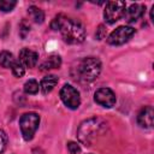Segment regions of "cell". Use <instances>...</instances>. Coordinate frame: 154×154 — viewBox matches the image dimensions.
I'll list each match as a JSON object with an SVG mask.
<instances>
[{
	"mask_svg": "<svg viewBox=\"0 0 154 154\" xmlns=\"http://www.w3.org/2000/svg\"><path fill=\"white\" fill-rule=\"evenodd\" d=\"M16 63V58L13 57V54L11 52L7 51H1L0 52V65L5 69H10L13 66V64Z\"/></svg>",
	"mask_w": 154,
	"mask_h": 154,
	"instance_id": "cell-15",
	"label": "cell"
},
{
	"mask_svg": "<svg viewBox=\"0 0 154 154\" xmlns=\"http://www.w3.org/2000/svg\"><path fill=\"white\" fill-rule=\"evenodd\" d=\"M144 10L146 7L143 5H140V4H132L128 7V10H125L124 12V18L128 23H134L136 20H138L143 13H144Z\"/></svg>",
	"mask_w": 154,
	"mask_h": 154,
	"instance_id": "cell-11",
	"label": "cell"
},
{
	"mask_svg": "<svg viewBox=\"0 0 154 154\" xmlns=\"http://www.w3.org/2000/svg\"><path fill=\"white\" fill-rule=\"evenodd\" d=\"M134 35H135V29L132 26L122 25V26H118L116 30H113L108 35L107 43L112 46H120L128 42Z\"/></svg>",
	"mask_w": 154,
	"mask_h": 154,
	"instance_id": "cell-6",
	"label": "cell"
},
{
	"mask_svg": "<svg viewBox=\"0 0 154 154\" xmlns=\"http://www.w3.org/2000/svg\"><path fill=\"white\" fill-rule=\"evenodd\" d=\"M57 83H58V77L57 76H54V75H47V76H45L42 78V81L40 83V89H41V91L43 94H48V93H51L54 89V87L57 85Z\"/></svg>",
	"mask_w": 154,
	"mask_h": 154,
	"instance_id": "cell-13",
	"label": "cell"
},
{
	"mask_svg": "<svg viewBox=\"0 0 154 154\" xmlns=\"http://www.w3.org/2000/svg\"><path fill=\"white\" fill-rule=\"evenodd\" d=\"M153 118H154V109L152 106L143 107L137 114V123L141 128L150 129L153 128Z\"/></svg>",
	"mask_w": 154,
	"mask_h": 154,
	"instance_id": "cell-9",
	"label": "cell"
},
{
	"mask_svg": "<svg viewBox=\"0 0 154 154\" xmlns=\"http://www.w3.org/2000/svg\"><path fill=\"white\" fill-rule=\"evenodd\" d=\"M12 69V73H13V76H16V77H23L24 76V73H25V67L23 66V64L19 61V60H16V63L13 64V66L11 67Z\"/></svg>",
	"mask_w": 154,
	"mask_h": 154,
	"instance_id": "cell-17",
	"label": "cell"
},
{
	"mask_svg": "<svg viewBox=\"0 0 154 154\" xmlns=\"http://www.w3.org/2000/svg\"><path fill=\"white\" fill-rule=\"evenodd\" d=\"M90 154H91V153H90Z\"/></svg>",
	"mask_w": 154,
	"mask_h": 154,
	"instance_id": "cell-23",
	"label": "cell"
},
{
	"mask_svg": "<svg viewBox=\"0 0 154 154\" xmlns=\"http://www.w3.org/2000/svg\"><path fill=\"white\" fill-rule=\"evenodd\" d=\"M16 5H17V1H14V0H1L0 1V11L10 12L14 8Z\"/></svg>",
	"mask_w": 154,
	"mask_h": 154,
	"instance_id": "cell-18",
	"label": "cell"
},
{
	"mask_svg": "<svg viewBox=\"0 0 154 154\" xmlns=\"http://www.w3.org/2000/svg\"><path fill=\"white\" fill-rule=\"evenodd\" d=\"M100 72L101 61L95 57H87L82 59L76 67L77 79L82 82H93L99 77Z\"/></svg>",
	"mask_w": 154,
	"mask_h": 154,
	"instance_id": "cell-3",
	"label": "cell"
},
{
	"mask_svg": "<svg viewBox=\"0 0 154 154\" xmlns=\"http://www.w3.org/2000/svg\"><path fill=\"white\" fill-rule=\"evenodd\" d=\"M60 99L70 109H77L81 105V96L78 90L70 84H65L60 89Z\"/></svg>",
	"mask_w": 154,
	"mask_h": 154,
	"instance_id": "cell-7",
	"label": "cell"
},
{
	"mask_svg": "<svg viewBox=\"0 0 154 154\" xmlns=\"http://www.w3.org/2000/svg\"><path fill=\"white\" fill-rule=\"evenodd\" d=\"M125 2L120 1V0H116V1H109L106 4L105 11H103V18L106 20V23L108 24H113L117 20H119L125 12Z\"/></svg>",
	"mask_w": 154,
	"mask_h": 154,
	"instance_id": "cell-5",
	"label": "cell"
},
{
	"mask_svg": "<svg viewBox=\"0 0 154 154\" xmlns=\"http://www.w3.org/2000/svg\"><path fill=\"white\" fill-rule=\"evenodd\" d=\"M40 125V116L35 112H28L24 113L19 119V128L22 136L25 141L32 140L36 130Z\"/></svg>",
	"mask_w": 154,
	"mask_h": 154,
	"instance_id": "cell-4",
	"label": "cell"
},
{
	"mask_svg": "<svg viewBox=\"0 0 154 154\" xmlns=\"http://www.w3.org/2000/svg\"><path fill=\"white\" fill-rule=\"evenodd\" d=\"M107 123L101 118H89L81 123L77 130V137L81 143L84 146H91V143L96 140L99 135H101L106 130Z\"/></svg>",
	"mask_w": 154,
	"mask_h": 154,
	"instance_id": "cell-2",
	"label": "cell"
},
{
	"mask_svg": "<svg viewBox=\"0 0 154 154\" xmlns=\"http://www.w3.org/2000/svg\"><path fill=\"white\" fill-rule=\"evenodd\" d=\"M38 89H40V85H38V82L36 79H29L24 83V91L29 95L37 94Z\"/></svg>",
	"mask_w": 154,
	"mask_h": 154,
	"instance_id": "cell-16",
	"label": "cell"
},
{
	"mask_svg": "<svg viewBox=\"0 0 154 154\" xmlns=\"http://www.w3.org/2000/svg\"><path fill=\"white\" fill-rule=\"evenodd\" d=\"M28 14H29V17L32 19V22H35V23H38V24H41V23H43V20H45V13H43V11L41 10V8H38L37 6H29V8H28Z\"/></svg>",
	"mask_w": 154,
	"mask_h": 154,
	"instance_id": "cell-14",
	"label": "cell"
},
{
	"mask_svg": "<svg viewBox=\"0 0 154 154\" xmlns=\"http://www.w3.org/2000/svg\"><path fill=\"white\" fill-rule=\"evenodd\" d=\"M94 100L96 103H99L102 107L111 108L116 105V94L109 88H100L94 94Z\"/></svg>",
	"mask_w": 154,
	"mask_h": 154,
	"instance_id": "cell-8",
	"label": "cell"
},
{
	"mask_svg": "<svg viewBox=\"0 0 154 154\" xmlns=\"http://www.w3.org/2000/svg\"><path fill=\"white\" fill-rule=\"evenodd\" d=\"M51 28L53 30H59L63 40L69 45H78L82 43L85 38V29L84 26L64 14L55 16L51 22Z\"/></svg>",
	"mask_w": 154,
	"mask_h": 154,
	"instance_id": "cell-1",
	"label": "cell"
},
{
	"mask_svg": "<svg viewBox=\"0 0 154 154\" xmlns=\"http://www.w3.org/2000/svg\"><path fill=\"white\" fill-rule=\"evenodd\" d=\"M95 37L97 38V40H102V38H105L106 37V28H105V25H99V28L96 29V32H95Z\"/></svg>",
	"mask_w": 154,
	"mask_h": 154,
	"instance_id": "cell-22",
	"label": "cell"
},
{
	"mask_svg": "<svg viewBox=\"0 0 154 154\" xmlns=\"http://www.w3.org/2000/svg\"><path fill=\"white\" fill-rule=\"evenodd\" d=\"M29 31H30V24L28 23L26 19H23L19 24V36L22 38H25L26 35L29 34Z\"/></svg>",
	"mask_w": 154,
	"mask_h": 154,
	"instance_id": "cell-19",
	"label": "cell"
},
{
	"mask_svg": "<svg viewBox=\"0 0 154 154\" xmlns=\"http://www.w3.org/2000/svg\"><path fill=\"white\" fill-rule=\"evenodd\" d=\"M37 60H38V54L30 48H23L19 52V61L23 64L24 67H29V69L34 67L37 64Z\"/></svg>",
	"mask_w": 154,
	"mask_h": 154,
	"instance_id": "cell-10",
	"label": "cell"
},
{
	"mask_svg": "<svg viewBox=\"0 0 154 154\" xmlns=\"http://www.w3.org/2000/svg\"><path fill=\"white\" fill-rule=\"evenodd\" d=\"M67 150L70 152V154H79L82 149H81V146L77 142L70 141V142H67Z\"/></svg>",
	"mask_w": 154,
	"mask_h": 154,
	"instance_id": "cell-20",
	"label": "cell"
},
{
	"mask_svg": "<svg viewBox=\"0 0 154 154\" xmlns=\"http://www.w3.org/2000/svg\"><path fill=\"white\" fill-rule=\"evenodd\" d=\"M7 142H8V137H7L6 132L2 129H0V154L5 150V148L7 146Z\"/></svg>",
	"mask_w": 154,
	"mask_h": 154,
	"instance_id": "cell-21",
	"label": "cell"
},
{
	"mask_svg": "<svg viewBox=\"0 0 154 154\" xmlns=\"http://www.w3.org/2000/svg\"><path fill=\"white\" fill-rule=\"evenodd\" d=\"M60 65H61V58L57 54H52V55L47 57V59L45 61H42V64L40 65V70L48 71L52 69H59Z\"/></svg>",
	"mask_w": 154,
	"mask_h": 154,
	"instance_id": "cell-12",
	"label": "cell"
}]
</instances>
